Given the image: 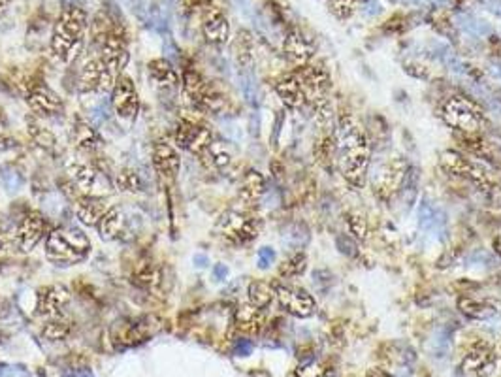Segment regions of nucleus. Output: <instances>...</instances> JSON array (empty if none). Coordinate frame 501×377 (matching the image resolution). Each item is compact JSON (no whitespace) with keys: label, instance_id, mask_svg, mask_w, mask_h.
<instances>
[{"label":"nucleus","instance_id":"obj_1","mask_svg":"<svg viewBox=\"0 0 501 377\" xmlns=\"http://www.w3.org/2000/svg\"><path fill=\"white\" fill-rule=\"evenodd\" d=\"M334 141L343 177L353 187H362L371 162V143L364 128L351 115H341L335 123Z\"/></svg>","mask_w":501,"mask_h":377},{"label":"nucleus","instance_id":"obj_2","mask_svg":"<svg viewBox=\"0 0 501 377\" xmlns=\"http://www.w3.org/2000/svg\"><path fill=\"white\" fill-rule=\"evenodd\" d=\"M89 15L81 6L70 4L57 17L51 33V51L59 61L74 62L85 46Z\"/></svg>","mask_w":501,"mask_h":377},{"label":"nucleus","instance_id":"obj_3","mask_svg":"<svg viewBox=\"0 0 501 377\" xmlns=\"http://www.w3.org/2000/svg\"><path fill=\"white\" fill-rule=\"evenodd\" d=\"M91 243L80 230L53 229L46 236V255L60 264H76L87 256Z\"/></svg>","mask_w":501,"mask_h":377},{"label":"nucleus","instance_id":"obj_4","mask_svg":"<svg viewBox=\"0 0 501 377\" xmlns=\"http://www.w3.org/2000/svg\"><path fill=\"white\" fill-rule=\"evenodd\" d=\"M441 117L450 128H456L460 132H468V134L477 132L484 123L482 109L473 100L464 98V96H450L443 104Z\"/></svg>","mask_w":501,"mask_h":377},{"label":"nucleus","instance_id":"obj_5","mask_svg":"<svg viewBox=\"0 0 501 377\" xmlns=\"http://www.w3.org/2000/svg\"><path fill=\"white\" fill-rule=\"evenodd\" d=\"M181 85L187 94V98L193 102L196 109H200L204 114H217L222 108V96L215 91L198 72L194 70H185L181 76Z\"/></svg>","mask_w":501,"mask_h":377},{"label":"nucleus","instance_id":"obj_6","mask_svg":"<svg viewBox=\"0 0 501 377\" xmlns=\"http://www.w3.org/2000/svg\"><path fill=\"white\" fill-rule=\"evenodd\" d=\"M439 164L447 170L448 174L466 177V179L477 183L481 187H490L492 182H494L492 172L488 170V166H484L482 162L462 155L458 151H452V149L443 151L441 155H439Z\"/></svg>","mask_w":501,"mask_h":377},{"label":"nucleus","instance_id":"obj_7","mask_svg":"<svg viewBox=\"0 0 501 377\" xmlns=\"http://www.w3.org/2000/svg\"><path fill=\"white\" fill-rule=\"evenodd\" d=\"M409 164L401 157H392L387 162H383L381 166H377L371 174V185L379 198L388 200L390 196H394L401 188L405 177H407Z\"/></svg>","mask_w":501,"mask_h":377},{"label":"nucleus","instance_id":"obj_8","mask_svg":"<svg viewBox=\"0 0 501 377\" xmlns=\"http://www.w3.org/2000/svg\"><path fill=\"white\" fill-rule=\"evenodd\" d=\"M215 229L225 242L232 243V245H243V243L253 242L256 238V232H258V227H256V221L253 217L236 211V209L222 213Z\"/></svg>","mask_w":501,"mask_h":377},{"label":"nucleus","instance_id":"obj_9","mask_svg":"<svg viewBox=\"0 0 501 377\" xmlns=\"http://www.w3.org/2000/svg\"><path fill=\"white\" fill-rule=\"evenodd\" d=\"M213 141L211 128L206 127L204 123L193 121V119H181L175 128V146L181 149H187L188 153L202 157L206 149Z\"/></svg>","mask_w":501,"mask_h":377},{"label":"nucleus","instance_id":"obj_10","mask_svg":"<svg viewBox=\"0 0 501 377\" xmlns=\"http://www.w3.org/2000/svg\"><path fill=\"white\" fill-rule=\"evenodd\" d=\"M117 76L100 59H91L80 70L78 85L81 93H112Z\"/></svg>","mask_w":501,"mask_h":377},{"label":"nucleus","instance_id":"obj_11","mask_svg":"<svg viewBox=\"0 0 501 377\" xmlns=\"http://www.w3.org/2000/svg\"><path fill=\"white\" fill-rule=\"evenodd\" d=\"M274 287L275 298H277L279 306L287 313L300 317V319H309V317H313L317 313V304H315L313 297L304 289L283 285V283H277Z\"/></svg>","mask_w":501,"mask_h":377},{"label":"nucleus","instance_id":"obj_12","mask_svg":"<svg viewBox=\"0 0 501 377\" xmlns=\"http://www.w3.org/2000/svg\"><path fill=\"white\" fill-rule=\"evenodd\" d=\"M498 366V353L492 345L479 342L468 351V355L462 360V370L471 377L492 376Z\"/></svg>","mask_w":501,"mask_h":377},{"label":"nucleus","instance_id":"obj_13","mask_svg":"<svg viewBox=\"0 0 501 377\" xmlns=\"http://www.w3.org/2000/svg\"><path fill=\"white\" fill-rule=\"evenodd\" d=\"M112 106L123 119H134L140 109V96L134 83L127 76H119L112 89Z\"/></svg>","mask_w":501,"mask_h":377},{"label":"nucleus","instance_id":"obj_14","mask_svg":"<svg viewBox=\"0 0 501 377\" xmlns=\"http://www.w3.org/2000/svg\"><path fill=\"white\" fill-rule=\"evenodd\" d=\"M49 234V227H47L46 217L38 213V211H30L25 216V219L19 222L17 232H15V245L21 251H33L38 243L44 240V236Z\"/></svg>","mask_w":501,"mask_h":377},{"label":"nucleus","instance_id":"obj_15","mask_svg":"<svg viewBox=\"0 0 501 377\" xmlns=\"http://www.w3.org/2000/svg\"><path fill=\"white\" fill-rule=\"evenodd\" d=\"M100 47H102V61L106 62L107 68H109L115 76H119L121 72L125 70V67L128 64V59H130L125 34L121 33L119 27H117L114 33L107 34L106 40L102 42Z\"/></svg>","mask_w":501,"mask_h":377},{"label":"nucleus","instance_id":"obj_16","mask_svg":"<svg viewBox=\"0 0 501 377\" xmlns=\"http://www.w3.org/2000/svg\"><path fill=\"white\" fill-rule=\"evenodd\" d=\"M202 33L209 44L225 46L230 38V23L217 4H207L202 15Z\"/></svg>","mask_w":501,"mask_h":377},{"label":"nucleus","instance_id":"obj_17","mask_svg":"<svg viewBox=\"0 0 501 377\" xmlns=\"http://www.w3.org/2000/svg\"><path fill=\"white\" fill-rule=\"evenodd\" d=\"M283 53L295 67H306L315 57V42L301 33L300 28H290L283 40Z\"/></svg>","mask_w":501,"mask_h":377},{"label":"nucleus","instance_id":"obj_18","mask_svg":"<svg viewBox=\"0 0 501 377\" xmlns=\"http://www.w3.org/2000/svg\"><path fill=\"white\" fill-rule=\"evenodd\" d=\"M295 76L300 80L308 102L315 104V102L326 98L328 87H330V78H328V74L322 68L306 64V67L298 68V72Z\"/></svg>","mask_w":501,"mask_h":377},{"label":"nucleus","instance_id":"obj_19","mask_svg":"<svg viewBox=\"0 0 501 377\" xmlns=\"http://www.w3.org/2000/svg\"><path fill=\"white\" fill-rule=\"evenodd\" d=\"M68 302H70V290L64 285H60V283L47 285L38 292L36 311H38V315L44 317H59Z\"/></svg>","mask_w":501,"mask_h":377},{"label":"nucleus","instance_id":"obj_20","mask_svg":"<svg viewBox=\"0 0 501 377\" xmlns=\"http://www.w3.org/2000/svg\"><path fill=\"white\" fill-rule=\"evenodd\" d=\"M151 159H153L155 170L162 177H174L179 172L181 157L175 143H170L168 140H157L151 149Z\"/></svg>","mask_w":501,"mask_h":377},{"label":"nucleus","instance_id":"obj_21","mask_svg":"<svg viewBox=\"0 0 501 377\" xmlns=\"http://www.w3.org/2000/svg\"><path fill=\"white\" fill-rule=\"evenodd\" d=\"M27 102L34 114L40 117H51L62 112V100L57 93L47 87H34L27 96Z\"/></svg>","mask_w":501,"mask_h":377},{"label":"nucleus","instance_id":"obj_22","mask_svg":"<svg viewBox=\"0 0 501 377\" xmlns=\"http://www.w3.org/2000/svg\"><path fill=\"white\" fill-rule=\"evenodd\" d=\"M275 93L279 94L283 104L290 109H301L308 104L304 87H301L300 80H298L295 74L287 76V78L277 81V83H275Z\"/></svg>","mask_w":501,"mask_h":377},{"label":"nucleus","instance_id":"obj_23","mask_svg":"<svg viewBox=\"0 0 501 377\" xmlns=\"http://www.w3.org/2000/svg\"><path fill=\"white\" fill-rule=\"evenodd\" d=\"M106 202L100 196L83 195L76 202V217L80 219L85 227H96L106 213Z\"/></svg>","mask_w":501,"mask_h":377},{"label":"nucleus","instance_id":"obj_24","mask_svg":"<svg viewBox=\"0 0 501 377\" xmlns=\"http://www.w3.org/2000/svg\"><path fill=\"white\" fill-rule=\"evenodd\" d=\"M234 324L236 328L243 332V334H258L264 326V315H262V310L254 308L253 304H241L238 306V310L234 313Z\"/></svg>","mask_w":501,"mask_h":377},{"label":"nucleus","instance_id":"obj_25","mask_svg":"<svg viewBox=\"0 0 501 377\" xmlns=\"http://www.w3.org/2000/svg\"><path fill=\"white\" fill-rule=\"evenodd\" d=\"M148 72L151 76V80L161 87L175 89L181 83L179 72L168 59H151L148 64Z\"/></svg>","mask_w":501,"mask_h":377},{"label":"nucleus","instance_id":"obj_26","mask_svg":"<svg viewBox=\"0 0 501 377\" xmlns=\"http://www.w3.org/2000/svg\"><path fill=\"white\" fill-rule=\"evenodd\" d=\"M264 193H266V179H264V175H262L261 172H256V170H249L247 174L243 175L240 185L241 202L249 204V206L256 204L262 196H264Z\"/></svg>","mask_w":501,"mask_h":377},{"label":"nucleus","instance_id":"obj_27","mask_svg":"<svg viewBox=\"0 0 501 377\" xmlns=\"http://www.w3.org/2000/svg\"><path fill=\"white\" fill-rule=\"evenodd\" d=\"M68 172H70L72 179H74V183L83 195L96 196L94 195V188L98 185V175H100L98 170L89 166V164H72L68 168Z\"/></svg>","mask_w":501,"mask_h":377},{"label":"nucleus","instance_id":"obj_28","mask_svg":"<svg viewBox=\"0 0 501 377\" xmlns=\"http://www.w3.org/2000/svg\"><path fill=\"white\" fill-rule=\"evenodd\" d=\"M458 310L473 321H486V319L495 315V308L492 304H486L471 297H462L458 300Z\"/></svg>","mask_w":501,"mask_h":377},{"label":"nucleus","instance_id":"obj_29","mask_svg":"<svg viewBox=\"0 0 501 377\" xmlns=\"http://www.w3.org/2000/svg\"><path fill=\"white\" fill-rule=\"evenodd\" d=\"M249 304H253L258 310H266L270 304L274 302L275 298V287L272 283L262 281V279H254L249 283L247 289Z\"/></svg>","mask_w":501,"mask_h":377},{"label":"nucleus","instance_id":"obj_30","mask_svg":"<svg viewBox=\"0 0 501 377\" xmlns=\"http://www.w3.org/2000/svg\"><path fill=\"white\" fill-rule=\"evenodd\" d=\"M123 225H125V216H123V211L119 208H112L106 209V213L104 217L100 219V222L96 225V229H98V234L104 238V240H114L117 236L121 234V230H123Z\"/></svg>","mask_w":501,"mask_h":377},{"label":"nucleus","instance_id":"obj_31","mask_svg":"<svg viewBox=\"0 0 501 377\" xmlns=\"http://www.w3.org/2000/svg\"><path fill=\"white\" fill-rule=\"evenodd\" d=\"M132 281L141 289H155L161 283V268L153 261H141L134 270Z\"/></svg>","mask_w":501,"mask_h":377},{"label":"nucleus","instance_id":"obj_32","mask_svg":"<svg viewBox=\"0 0 501 377\" xmlns=\"http://www.w3.org/2000/svg\"><path fill=\"white\" fill-rule=\"evenodd\" d=\"M234 57L238 64L243 68H251L254 59V42L249 30L241 28L234 38Z\"/></svg>","mask_w":501,"mask_h":377},{"label":"nucleus","instance_id":"obj_33","mask_svg":"<svg viewBox=\"0 0 501 377\" xmlns=\"http://www.w3.org/2000/svg\"><path fill=\"white\" fill-rule=\"evenodd\" d=\"M72 136H74L76 148L81 149V151H94V149L100 148V134H98L89 123L85 121L76 123Z\"/></svg>","mask_w":501,"mask_h":377},{"label":"nucleus","instance_id":"obj_34","mask_svg":"<svg viewBox=\"0 0 501 377\" xmlns=\"http://www.w3.org/2000/svg\"><path fill=\"white\" fill-rule=\"evenodd\" d=\"M419 225H421V229L426 230V232L439 230L441 225H445V216H443L439 209L435 208L434 204L424 198L421 206H419Z\"/></svg>","mask_w":501,"mask_h":377},{"label":"nucleus","instance_id":"obj_35","mask_svg":"<svg viewBox=\"0 0 501 377\" xmlns=\"http://www.w3.org/2000/svg\"><path fill=\"white\" fill-rule=\"evenodd\" d=\"M296 377H332L334 370L326 362H319L315 358H308L306 362H301L295 370Z\"/></svg>","mask_w":501,"mask_h":377},{"label":"nucleus","instance_id":"obj_36","mask_svg":"<svg viewBox=\"0 0 501 377\" xmlns=\"http://www.w3.org/2000/svg\"><path fill=\"white\" fill-rule=\"evenodd\" d=\"M70 332H72V324H70V321L60 319V317H53V319L44 326V330H42V334H44L47 340H51V342L67 340V337L70 336Z\"/></svg>","mask_w":501,"mask_h":377},{"label":"nucleus","instance_id":"obj_37","mask_svg":"<svg viewBox=\"0 0 501 377\" xmlns=\"http://www.w3.org/2000/svg\"><path fill=\"white\" fill-rule=\"evenodd\" d=\"M315 121L317 125L322 128V130H332L335 128V115L334 109H332V104L328 98H322V100L315 102Z\"/></svg>","mask_w":501,"mask_h":377},{"label":"nucleus","instance_id":"obj_38","mask_svg":"<svg viewBox=\"0 0 501 377\" xmlns=\"http://www.w3.org/2000/svg\"><path fill=\"white\" fill-rule=\"evenodd\" d=\"M306 264H308V258H306V255L300 253V251H296L295 255H290L285 263L281 264L279 276L287 277V279L301 276V274H304V270H306Z\"/></svg>","mask_w":501,"mask_h":377},{"label":"nucleus","instance_id":"obj_39","mask_svg":"<svg viewBox=\"0 0 501 377\" xmlns=\"http://www.w3.org/2000/svg\"><path fill=\"white\" fill-rule=\"evenodd\" d=\"M202 157H207L215 168H225V166H228L230 161H232V155H230V151L227 149V146L221 143V141H215V140L211 141V146L206 149V153Z\"/></svg>","mask_w":501,"mask_h":377},{"label":"nucleus","instance_id":"obj_40","mask_svg":"<svg viewBox=\"0 0 501 377\" xmlns=\"http://www.w3.org/2000/svg\"><path fill=\"white\" fill-rule=\"evenodd\" d=\"M28 134H30L34 143H38L40 148L47 149V151H51L55 148V136L47 128H42L38 123L28 121Z\"/></svg>","mask_w":501,"mask_h":377},{"label":"nucleus","instance_id":"obj_41","mask_svg":"<svg viewBox=\"0 0 501 377\" xmlns=\"http://www.w3.org/2000/svg\"><path fill=\"white\" fill-rule=\"evenodd\" d=\"M117 187L125 193H140L143 185H141L140 175L132 172V170H121L117 174Z\"/></svg>","mask_w":501,"mask_h":377},{"label":"nucleus","instance_id":"obj_42","mask_svg":"<svg viewBox=\"0 0 501 377\" xmlns=\"http://www.w3.org/2000/svg\"><path fill=\"white\" fill-rule=\"evenodd\" d=\"M328 8L330 12L337 17V19L345 21L354 14V10L358 8V0H328Z\"/></svg>","mask_w":501,"mask_h":377},{"label":"nucleus","instance_id":"obj_43","mask_svg":"<svg viewBox=\"0 0 501 377\" xmlns=\"http://www.w3.org/2000/svg\"><path fill=\"white\" fill-rule=\"evenodd\" d=\"M347 225H349V230H351V236H353L354 240H368L369 238V229H368V222L362 216L358 213H349L347 216Z\"/></svg>","mask_w":501,"mask_h":377},{"label":"nucleus","instance_id":"obj_44","mask_svg":"<svg viewBox=\"0 0 501 377\" xmlns=\"http://www.w3.org/2000/svg\"><path fill=\"white\" fill-rule=\"evenodd\" d=\"M290 230H292V234L288 232L287 238H288V245L292 247V249L296 251H300L306 243H308L309 240V230L308 227H304V225H292L290 227Z\"/></svg>","mask_w":501,"mask_h":377},{"label":"nucleus","instance_id":"obj_45","mask_svg":"<svg viewBox=\"0 0 501 377\" xmlns=\"http://www.w3.org/2000/svg\"><path fill=\"white\" fill-rule=\"evenodd\" d=\"M335 245L340 253L347 256H358V245H356V240H354L351 234H340L335 238Z\"/></svg>","mask_w":501,"mask_h":377},{"label":"nucleus","instance_id":"obj_46","mask_svg":"<svg viewBox=\"0 0 501 377\" xmlns=\"http://www.w3.org/2000/svg\"><path fill=\"white\" fill-rule=\"evenodd\" d=\"M366 377H394L392 374H388L387 370H383V368H369L366 371Z\"/></svg>","mask_w":501,"mask_h":377},{"label":"nucleus","instance_id":"obj_47","mask_svg":"<svg viewBox=\"0 0 501 377\" xmlns=\"http://www.w3.org/2000/svg\"><path fill=\"white\" fill-rule=\"evenodd\" d=\"M274 251H270V249H262L261 251V264H262V266H264V268H266V266H267V264H270V263H272V261H274Z\"/></svg>","mask_w":501,"mask_h":377},{"label":"nucleus","instance_id":"obj_48","mask_svg":"<svg viewBox=\"0 0 501 377\" xmlns=\"http://www.w3.org/2000/svg\"><path fill=\"white\" fill-rule=\"evenodd\" d=\"M10 2H12V0H0V19L8 14V10H10Z\"/></svg>","mask_w":501,"mask_h":377},{"label":"nucleus","instance_id":"obj_49","mask_svg":"<svg viewBox=\"0 0 501 377\" xmlns=\"http://www.w3.org/2000/svg\"><path fill=\"white\" fill-rule=\"evenodd\" d=\"M8 249H10V240L0 234V253H4Z\"/></svg>","mask_w":501,"mask_h":377},{"label":"nucleus","instance_id":"obj_50","mask_svg":"<svg viewBox=\"0 0 501 377\" xmlns=\"http://www.w3.org/2000/svg\"><path fill=\"white\" fill-rule=\"evenodd\" d=\"M494 72H495V76H498V78L501 80V64H498V67L494 68Z\"/></svg>","mask_w":501,"mask_h":377},{"label":"nucleus","instance_id":"obj_51","mask_svg":"<svg viewBox=\"0 0 501 377\" xmlns=\"http://www.w3.org/2000/svg\"><path fill=\"white\" fill-rule=\"evenodd\" d=\"M456 2H458V4H460V2H464V0H456Z\"/></svg>","mask_w":501,"mask_h":377},{"label":"nucleus","instance_id":"obj_52","mask_svg":"<svg viewBox=\"0 0 501 377\" xmlns=\"http://www.w3.org/2000/svg\"><path fill=\"white\" fill-rule=\"evenodd\" d=\"M390 2H396V0H390Z\"/></svg>","mask_w":501,"mask_h":377}]
</instances>
